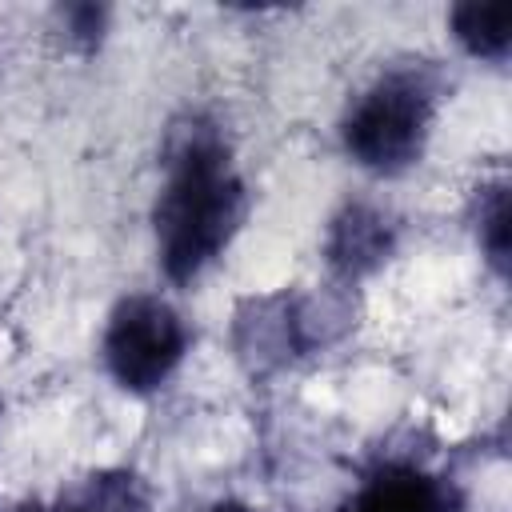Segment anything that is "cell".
<instances>
[{"label":"cell","mask_w":512,"mask_h":512,"mask_svg":"<svg viewBox=\"0 0 512 512\" xmlns=\"http://www.w3.org/2000/svg\"><path fill=\"white\" fill-rule=\"evenodd\" d=\"M148 504H152V492L144 476H136L132 468H100V472H88L56 504V512H148Z\"/></svg>","instance_id":"cell-8"},{"label":"cell","mask_w":512,"mask_h":512,"mask_svg":"<svg viewBox=\"0 0 512 512\" xmlns=\"http://www.w3.org/2000/svg\"><path fill=\"white\" fill-rule=\"evenodd\" d=\"M60 28H64V40L72 48L92 52L108 32V8H100V4H68V8H60Z\"/></svg>","instance_id":"cell-10"},{"label":"cell","mask_w":512,"mask_h":512,"mask_svg":"<svg viewBox=\"0 0 512 512\" xmlns=\"http://www.w3.org/2000/svg\"><path fill=\"white\" fill-rule=\"evenodd\" d=\"M340 512H460L448 480L420 464H380Z\"/></svg>","instance_id":"cell-6"},{"label":"cell","mask_w":512,"mask_h":512,"mask_svg":"<svg viewBox=\"0 0 512 512\" xmlns=\"http://www.w3.org/2000/svg\"><path fill=\"white\" fill-rule=\"evenodd\" d=\"M448 28L460 52H468L472 60L500 64L512 52V4H456L448 12Z\"/></svg>","instance_id":"cell-7"},{"label":"cell","mask_w":512,"mask_h":512,"mask_svg":"<svg viewBox=\"0 0 512 512\" xmlns=\"http://www.w3.org/2000/svg\"><path fill=\"white\" fill-rule=\"evenodd\" d=\"M192 344L184 312L160 292H128L112 304L100 332L108 380L128 396L160 392L184 364Z\"/></svg>","instance_id":"cell-4"},{"label":"cell","mask_w":512,"mask_h":512,"mask_svg":"<svg viewBox=\"0 0 512 512\" xmlns=\"http://www.w3.org/2000/svg\"><path fill=\"white\" fill-rule=\"evenodd\" d=\"M440 112V76L424 60L372 76L340 116V148L368 176L396 180L420 164Z\"/></svg>","instance_id":"cell-2"},{"label":"cell","mask_w":512,"mask_h":512,"mask_svg":"<svg viewBox=\"0 0 512 512\" xmlns=\"http://www.w3.org/2000/svg\"><path fill=\"white\" fill-rule=\"evenodd\" d=\"M348 328H352L348 288L340 284H328L320 292L276 288L236 304L232 348L252 376H264L332 348Z\"/></svg>","instance_id":"cell-3"},{"label":"cell","mask_w":512,"mask_h":512,"mask_svg":"<svg viewBox=\"0 0 512 512\" xmlns=\"http://www.w3.org/2000/svg\"><path fill=\"white\" fill-rule=\"evenodd\" d=\"M396 252V220L368 200H348L324 228V264L332 284L356 288Z\"/></svg>","instance_id":"cell-5"},{"label":"cell","mask_w":512,"mask_h":512,"mask_svg":"<svg viewBox=\"0 0 512 512\" xmlns=\"http://www.w3.org/2000/svg\"><path fill=\"white\" fill-rule=\"evenodd\" d=\"M4 512H56V504L48 508V504H32V500H24V504H12V508H4Z\"/></svg>","instance_id":"cell-12"},{"label":"cell","mask_w":512,"mask_h":512,"mask_svg":"<svg viewBox=\"0 0 512 512\" xmlns=\"http://www.w3.org/2000/svg\"><path fill=\"white\" fill-rule=\"evenodd\" d=\"M204 512H260V508H252V504H244V500H216V504H208Z\"/></svg>","instance_id":"cell-11"},{"label":"cell","mask_w":512,"mask_h":512,"mask_svg":"<svg viewBox=\"0 0 512 512\" xmlns=\"http://www.w3.org/2000/svg\"><path fill=\"white\" fill-rule=\"evenodd\" d=\"M164 180L152 204L156 268L168 284H196L236 240L248 216V184L224 128L200 112L176 120L164 140Z\"/></svg>","instance_id":"cell-1"},{"label":"cell","mask_w":512,"mask_h":512,"mask_svg":"<svg viewBox=\"0 0 512 512\" xmlns=\"http://www.w3.org/2000/svg\"><path fill=\"white\" fill-rule=\"evenodd\" d=\"M472 236L480 244V256L488 260V268L496 276H508V180H484L472 196Z\"/></svg>","instance_id":"cell-9"}]
</instances>
